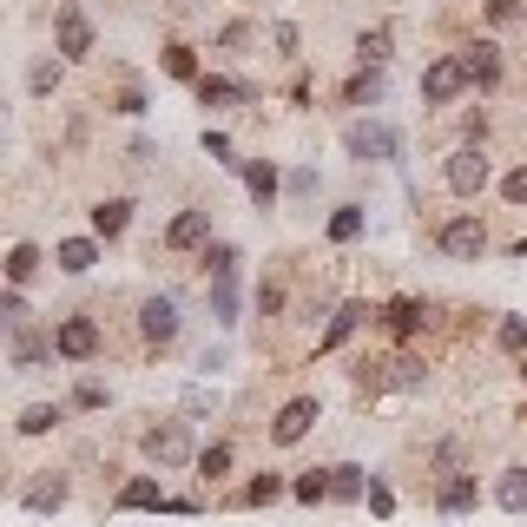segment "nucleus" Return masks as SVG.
Masks as SVG:
<instances>
[{
    "label": "nucleus",
    "instance_id": "f257e3e1",
    "mask_svg": "<svg viewBox=\"0 0 527 527\" xmlns=\"http://www.w3.org/2000/svg\"><path fill=\"white\" fill-rule=\"evenodd\" d=\"M145 455L159 468H178V462H192V429L185 422H159V429L145 435Z\"/></svg>",
    "mask_w": 527,
    "mask_h": 527
},
{
    "label": "nucleus",
    "instance_id": "f03ea898",
    "mask_svg": "<svg viewBox=\"0 0 527 527\" xmlns=\"http://www.w3.org/2000/svg\"><path fill=\"white\" fill-rule=\"evenodd\" d=\"M442 251L462 257V264H475V257L488 251V224H481V218H448L442 224Z\"/></svg>",
    "mask_w": 527,
    "mask_h": 527
},
{
    "label": "nucleus",
    "instance_id": "7ed1b4c3",
    "mask_svg": "<svg viewBox=\"0 0 527 527\" xmlns=\"http://www.w3.org/2000/svg\"><path fill=\"white\" fill-rule=\"evenodd\" d=\"M53 350H60L66 363H86V356L99 350V323L93 317H66L60 330H53Z\"/></svg>",
    "mask_w": 527,
    "mask_h": 527
},
{
    "label": "nucleus",
    "instance_id": "20e7f679",
    "mask_svg": "<svg viewBox=\"0 0 527 527\" xmlns=\"http://www.w3.org/2000/svg\"><path fill=\"white\" fill-rule=\"evenodd\" d=\"M310 422H317V396H297V402H284V409H277V422H271V442H277V448L304 442V435H310Z\"/></svg>",
    "mask_w": 527,
    "mask_h": 527
},
{
    "label": "nucleus",
    "instance_id": "39448f33",
    "mask_svg": "<svg viewBox=\"0 0 527 527\" xmlns=\"http://www.w3.org/2000/svg\"><path fill=\"white\" fill-rule=\"evenodd\" d=\"M350 152L356 159H396V132L376 126V119H356L350 126Z\"/></svg>",
    "mask_w": 527,
    "mask_h": 527
},
{
    "label": "nucleus",
    "instance_id": "423d86ee",
    "mask_svg": "<svg viewBox=\"0 0 527 527\" xmlns=\"http://www.w3.org/2000/svg\"><path fill=\"white\" fill-rule=\"evenodd\" d=\"M468 86V73H462V60H435L429 73H422V99L429 106H442V99H455Z\"/></svg>",
    "mask_w": 527,
    "mask_h": 527
},
{
    "label": "nucleus",
    "instance_id": "0eeeda50",
    "mask_svg": "<svg viewBox=\"0 0 527 527\" xmlns=\"http://www.w3.org/2000/svg\"><path fill=\"white\" fill-rule=\"evenodd\" d=\"M481 185H488V159H481V152H455V159H448V192L475 198Z\"/></svg>",
    "mask_w": 527,
    "mask_h": 527
},
{
    "label": "nucleus",
    "instance_id": "6e6552de",
    "mask_svg": "<svg viewBox=\"0 0 527 527\" xmlns=\"http://www.w3.org/2000/svg\"><path fill=\"white\" fill-rule=\"evenodd\" d=\"M60 53L66 60H86V53H93V27H86V14L73 7V0L60 7Z\"/></svg>",
    "mask_w": 527,
    "mask_h": 527
},
{
    "label": "nucleus",
    "instance_id": "1a4fd4ad",
    "mask_svg": "<svg viewBox=\"0 0 527 527\" xmlns=\"http://www.w3.org/2000/svg\"><path fill=\"white\" fill-rule=\"evenodd\" d=\"M139 330L152 336V343H172V336H178V304H172V297H145Z\"/></svg>",
    "mask_w": 527,
    "mask_h": 527
},
{
    "label": "nucleus",
    "instance_id": "9d476101",
    "mask_svg": "<svg viewBox=\"0 0 527 527\" xmlns=\"http://www.w3.org/2000/svg\"><path fill=\"white\" fill-rule=\"evenodd\" d=\"M462 73H468L475 86H495V80H501V47H495V40H475V47L462 53Z\"/></svg>",
    "mask_w": 527,
    "mask_h": 527
},
{
    "label": "nucleus",
    "instance_id": "9b49d317",
    "mask_svg": "<svg viewBox=\"0 0 527 527\" xmlns=\"http://www.w3.org/2000/svg\"><path fill=\"white\" fill-rule=\"evenodd\" d=\"M53 257H60V271H66V277H86V271L99 264V244H93V238H66Z\"/></svg>",
    "mask_w": 527,
    "mask_h": 527
},
{
    "label": "nucleus",
    "instance_id": "f8f14e48",
    "mask_svg": "<svg viewBox=\"0 0 527 527\" xmlns=\"http://www.w3.org/2000/svg\"><path fill=\"white\" fill-rule=\"evenodd\" d=\"M205 231H211V211H185V218L165 231V244H172V251H192V244H205Z\"/></svg>",
    "mask_w": 527,
    "mask_h": 527
},
{
    "label": "nucleus",
    "instance_id": "ddd939ff",
    "mask_svg": "<svg viewBox=\"0 0 527 527\" xmlns=\"http://www.w3.org/2000/svg\"><path fill=\"white\" fill-rule=\"evenodd\" d=\"M244 185H251L257 211H271V198H277V165L271 159H251V165H244Z\"/></svg>",
    "mask_w": 527,
    "mask_h": 527
},
{
    "label": "nucleus",
    "instance_id": "4468645a",
    "mask_svg": "<svg viewBox=\"0 0 527 527\" xmlns=\"http://www.w3.org/2000/svg\"><path fill=\"white\" fill-rule=\"evenodd\" d=\"M126 224H132V205H126V198H106V205H93V231H99V238H119Z\"/></svg>",
    "mask_w": 527,
    "mask_h": 527
},
{
    "label": "nucleus",
    "instance_id": "2eb2a0df",
    "mask_svg": "<svg viewBox=\"0 0 527 527\" xmlns=\"http://www.w3.org/2000/svg\"><path fill=\"white\" fill-rule=\"evenodd\" d=\"M198 99H205V106H251V86H238V80H198Z\"/></svg>",
    "mask_w": 527,
    "mask_h": 527
},
{
    "label": "nucleus",
    "instance_id": "dca6fc26",
    "mask_svg": "<svg viewBox=\"0 0 527 527\" xmlns=\"http://www.w3.org/2000/svg\"><path fill=\"white\" fill-rule=\"evenodd\" d=\"M475 501H481L475 475H455V481H442V514H468Z\"/></svg>",
    "mask_w": 527,
    "mask_h": 527
},
{
    "label": "nucleus",
    "instance_id": "f3484780",
    "mask_svg": "<svg viewBox=\"0 0 527 527\" xmlns=\"http://www.w3.org/2000/svg\"><path fill=\"white\" fill-rule=\"evenodd\" d=\"M119 508H165V488L152 475H139V481H126V488H119Z\"/></svg>",
    "mask_w": 527,
    "mask_h": 527
},
{
    "label": "nucleus",
    "instance_id": "a211bd4d",
    "mask_svg": "<svg viewBox=\"0 0 527 527\" xmlns=\"http://www.w3.org/2000/svg\"><path fill=\"white\" fill-rule=\"evenodd\" d=\"M495 501H501L508 514H527V468H508V475H501Z\"/></svg>",
    "mask_w": 527,
    "mask_h": 527
},
{
    "label": "nucleus",
    "instance_id": "6ab92c4d",
    "mask_svg": "<svg viewBox=\"0 0 527 527\" xmlns=\"http://www.w3.org/2000/svg\"><path fill=\"white\" fill-rule=\"evenodd\" d=\"M363 488H369V475H363V468H356V462L330 468V495H336V501H356V495H363Z\"/></svg>",
    "mask_w": 527,
    "mask_h": 527
},
{
    "label": "nucleus",
    "instance_id": "aec40b11",
    "mask_svg": "<svg viewBox=\"0 0 527 527\" xmlns=\"http://www.w3.org/2000/svg\"><path fill=\"white\" fill-rule=\"evenodd\" d=\"M383 317H389V330H396V336H416L422 330V304H416V297H396Z\"/></svg>",
    "mask_w": 527,
    "mask_h": 527
},
{
    "label": "nucleus",
    "instance_id": "412c9836",
    "mask_svg": "<svg viewBox=\"0 0 527 527\" xmlns=\"http://www.w3.org/2000/svg\"><path fill=\"white\" fill-rule=\"evenodd\" d=\"M211 310H218V323H238V290H231V271L211 277Z\"/></svg>",
    "mask_w": 527,
    "mask_h": 527
},
{
    "label": "nucleus",
    "instance_id": "4be33fe9",
    "mask_svg": "<svg viewBox=\"0 0 527 527\" xmlns=\"http://www.w3.org/2000/svg\"><path fill=\"white\" fill-rule=\"evenodd\" d=\"M356 60H363V66H383L389 60V27H369L363 40H356Z\"/></svg>",
    "mask_w": 527,
    "mask_h": 527
},
{
    "label": "nucleus",
    "instance_id": "5701e85b",
    "mask_svg": "<svg viewBox=\"0 0 527 527\" xmlns=\"http://www.w3.org/2000/svg\"><path fill=\"white\" fill-rule=\"evenodd\" d=\"M290 495L317 508V501H330V475H317V468H310V475H297V481H290Z\"/></svg>",
    "mask_w": 527,
    "mask_h": 527
},
{
    "label": "nucleus",
    "instance_id": "b1692460",
    "mask_svg": "<svg viewBox=\"0 0 527 527\" xmlns=\"http://www.w3.org/2000/svg\"><path fill=\"white\" fill-rule=\"evenodd\" d=\"M53 422H60V402H33L27 416H20V435H47Z\"/></svg>",
    "mask_w": 527,
    "mask_h": 527
},
{
    "label": "nucleus",
    "instance_id": "393cba45",
    "mask_svg": "<svg viewBox=\"0 0 527 527\" xmlns=\"http://www.w3.org/2000/svg\"><path fill=\"white\" fill-rule=\"evenodd\" d=\"M330 238H336V244H356V238H363V211L343 205V211L330 218Z\"/></svg>",
    "mask_w": 527,
    "mask_h": 527
},
{
    "label": "nucleus",
    "instance_id": "a878e982",
    "mask_svg": "<svg viewBox=\"0 0 527 527\" xmlns=\"http://www.w3.org/2000/svg\"><path fill=\"white\" fill-rule=\"evenodd\" d=\"M33 271H40V251H33V244H14V251H7V277H14V284H27Z\"/></svg>",
    "mask_w": 527,
    "mask_h": 527
},
{
    "label": "nucleus",
    "instance_id": "bb28decb",
    "mask_svg": "<svg viewBox=\"0 0 527 527\" xmlns=\"http://www.w3.org/2000/svg\"><path fill=\"white\" fill-rule=\"evenodd\" d=\"M356 323H363V310H356V304H343V310L330 317V330H323V350H336V343H343V336H350Z\"/></svg>",
    "mask_w": 527,
    "mask_h": 527
},
{
    "label": "nucleus",
    "instance_id": "cd10ccee",
    "mask_svg": "<svg viewBox=\"0 0 527 527\" xmlns=\"http://www.w3.org/2000/svg\"><path fill=\"white\" fill-rule=\"evenodd\" d=\"M383 383H389V389H416V383H422V363H416V356H396Z\"/></svg>",
    "mask_w": 527,
    "mask_h": 527
},
{
    "label": "nucleus",
    "instance_id": "c85d7f7f",
    "mask_svg": "<svg viewBox=\"0 0 527 527\" xmlns=\"http://www.w3.org/2000/svg\"><path fill=\"white\" fill-rule=\"evenodd\" d=\"M60 501H66V481H40V488L27 495V508H33V514H53Z\"/></svg>",
    "mask_w": 527,
    "mask_h": 527
},
{
    "label": "nucleus",
    "instance_id": "c756f323",
    "mask_svg": "<svg viewBox=\"0 0 527 527\" xmlns=\"http://www.w3.org/2000/svg\"><path fill=\"white\" fill-rule=\"evenodd\" d=\"M224 468H231V442H211L205 455H198V475H205V481H218Z\"/></svg>",
    "mask_w": 527,
    "mask_h": 527
},
{
    "label": "nucleus",
    "instance_id": "7c9ffc66",
    "mask_svg": "<svg viewBox=\"0 0 527 527\" xmlns=\"http://www.w3.org/2000/svg\"><path fill=\"white\" fill-rule=\"evenodd\" d=\"M277 495H284V481H277V475H257L251 488H244V501H251V508H271Z\"/></svg>",
    "mask_w": 527,
    "mask_h": 527
},
{
    "label": "nucleus",
    "instance_id": "2f4dec72",
    "mask_svg": "<svg viewBox=\"0 0 527 527\" xmlns=\"http://www.w3.org/2000/svg\"><path fill=\"white\" fill-rule=\"evenodd\" d=\"M40 356H47V336H40V330H27V336L14 343V363H20V369H33Z\"/></svg>",
    "mask_w": 527,
    "mask_h": 527
},
{
    "label": "nucleus",
    "instance_id": "473e14b6",
    "mask_svg": "<svg viewBox=\"0 0 527 527\" xmlns=\"http://www.w3.org/2000/svg\"><path fill=\"white\" fill-rule=\"evenodd\" d=\"M165 73H172V80H192V73H198L192 47H165Z\"/></svg>",
    "mask_w": 527,
    "mask_h": 527
},
{
    "label": "nucleus",
    "instance_id": "72a5a7b5",
    "mask_svg": "<svg viewBox=\"0 0 527 527\" xmlns=\"http://www.w3.org/2000/svg\"><path fill=\"white\" fill-rule=\"evenodd\" d=\"M495 336H501V350H514V356H521V350H527V317H508Z\"/></svg>",
    "mask_w": 527,
    "mask_h": 527
},
{
    "label": "nucleus",
    "instance_id": "f704fd0d",
    "mask_svg": "<svg viewBox=\"0 0 527 527\" xmlns=\"http://www.w3.org/2000/svg\"><path fill=\"white\" fill-rule=\"evenodd\" d=\"M501 198H508V205H527V165H514V172L501 178Z\"/></svg>",
    "mask_w": 527,
    "mask_h": 527
},
{
    "label": "nucleus",
    "instance_id": "c9c22d12",
    "mask_svg": "<svg viewBox=\"0 0 527 527\" xmlns=\"http://www.w3.org/2000/svg\"><path fill=\"white\" fill-rule=\"evenodd\" d=\"M376 93H383V80H376V73H363V80H350V106H369Z\"/></svg>",
    "mask_w": 527,
    "mask_h": 527
},
{
    "label": "nucleus",
    "instance_id": "e433bc0d",
    "mask_svg": "<svg viewBox=\"0 0 527 527\" xmlns=\"http://www.w3.org/2000/svg\"><path fill=\"white\" fill-rule=\"evenodd\" d=\"M0 323H27V297H20V290L0 297Z\"/></svg>",
    "mask_w": 527,
    "mask_h": 527
},
{
    "label": "nucleus",
    "instance_id": "4c0bfd02",
    "mask_svg": "<svg viewBox=\"0 0 527 527\" xmlns=\"http://www.w3.org/2000/svg\"><path fill=\"white\" fill-rule=\"evenodd\" d=\"M488 20H495V27H508V20H521V0H488Z\"/></svg>",
    "mask_w": 527,
    "mask_h": 527
},
{
    "label": "nucleus",
    "instance_id": "58836bf2",
    "mask_svg": "<svg viewBox=\"0 0 527 527\" xmlns=\"http://www.w3.org/2000/svg\"><path fill=\"white\" fill-rule=\"evenodd\" d=\"M73 402H80V409H99V402H106V383H80V389H73Z\"/></svg>",
    "mask_w": 527,
    "mask_h": 527
},
{
    "label": "nucleus",
    "instance_id": "ea45409f",
    "mask_svg": "<svg viewBox=\"0 0 527 527\" xmlns=\"http://www.w3.org/2000/svg\"><path fill=\"white\" fill-rule=\"evenodd\" d=\"M53 80H60V66H53V60L33 66V93H53Z\"/></svg>",
    "mask_w": 527,
    "mask_h": 527
},
{
    "label": "nucleus",
    "instance_id": "a19ab883",
    "mask_svg": "<svg viewBox=\"0 0 527 527\" xmlns=\"http://www.w3.org/2000/svg\"><path fill=\"white\" fill-rule=\"evenodd\" d=\"M363 495H369V508H376V514H389V508H396V495H389V488H383V481H369V488H363Z\"/></svg>",
    "mask_w": 527,
    "mask_h": 527
},
{
    "label": "nucleus",
    "instance_id": "79ce46f5",
    "mask_svg": "<svg viewBox=\"0 0 527 527\" xmlns=\"http://www.w3.org/2000/svg\"><path fill=\"white\" fill-rule=\"evenodd\" d=\"M205 152H211V159H224V165H238V159H231V139H224V132H205Z\"/></svg>",
    "mask_w": 527,
    "mask_h": 527
},
{
    "label": "nucleus",
    "instance_id": "37998d69",
    "mask_svg": "<svg viewBox=\"0 0 527 527\" xmlns=\"http://www.w3.org/2000/svg\"><path fill=\"white\" fill-rule=\"evenodd\" d=\"M271 40H277V53H297V27H290V20H277Z\"/></svg>",
    "mask_w": 527,
    "mask_h": 527
},
{
    "label": "nucleus",
    "instance_id": "c03bdc74",
    "mask_svg": "<svg viewBox=\"0 0 527 527\" xmlns=\"http://www.w3.org/2000/svg\"><path fill=\"white\" fill-rule=\"evenodd\" d=\"M521 376H527V363H521Z\"/></svg>",
    "mask_w": 527,
    "mask_h": 527
}]
</instances>
